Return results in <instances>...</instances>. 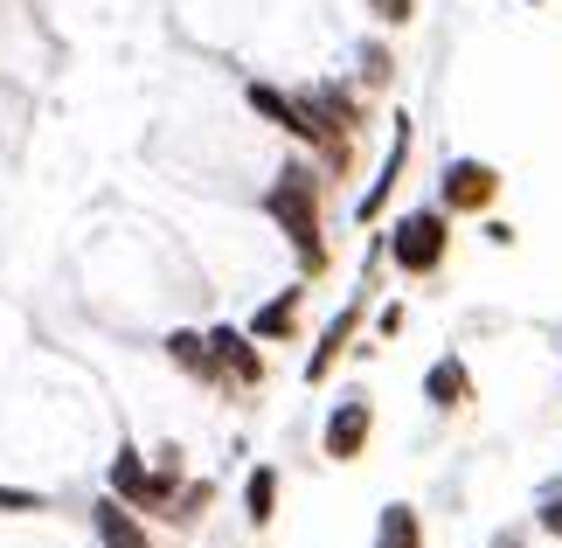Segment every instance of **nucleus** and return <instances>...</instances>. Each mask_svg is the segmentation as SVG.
<instances>
[{
  "instance_id": "nucleus-12",
  "label": "nucleus",
  "mask_w": 562,
  "mask_h": 548,
  "mask_svg": "<svg viewBox=\"0 0 562 548\" xmlns=\"http://www.w3.org/2000/svg\"><path fill=\"white\" fill-rule=\"evenodd\" d=\"M424 403L430 410H465L472 403V368L459 355H438V361L424 368Z\"/></svg>"
},
{
  "instance_id": "nucleus-18",
  "label": "nucleus",
  "mask_w": 562,
  "mask_h": 548,
  "mask_svg": "<svg viewBox=\"0 0 562 548\" xmlns=\"http://www.w3.org/2000/svg\"><path fill=\"white\" fill-rule=\"evenodd\" d=\"M535 528H542L549 541H562V487H549L542 500H535Z\"/></svg>"
},
{
  "instance_id": "nucleus-16",
  "label": "nucleus",
  "mask_w": 562,
  "mask_h": 548,
  "mask_svg": "<svg viewBox=\"0 0 562 548\" xmlns=\"http://www.w3.org/2000/svg\"><path fill=\"white\" fill-rule=\"evenodd\" d=\"M209 500H215V487H209V479H188V487H181V500H175V514H167V521H181V528H188V521H202V514H209Z\"/></svg>"
},
{
  "instance_id": "nucleus-4",
  "label": "nucleus",
  "mask_w": 562,
  "mask_h": 548,
  "mask_svg": "<svg viewBox=\"0 0 562 548\" xmlns=\"http://www.w3.org/2000/svg\"><path fill=\"white\" fill-rule=\"evenodd\" d=\"M493 202H501V167L493 160H472V153H459V160H445L438 174V209L459 223V215H493Z\"/></svg>"
},
{
  "instance_id": "nucleus-9",
  "label": "nucleus",
  "mask_w": 562,
  "mask_h": 548,
  "mask_svg": "<svg viewBox=\"0 0 562 548\" xmlns=\"http://www.w3.org/2000/svg\"><path fill=\"white\" fill-rule=\"evenodd\" d=\"M361 313H369V299H348L327 326H319V340H313V355H306V382H327L334 368H340V355H348L355 334H361Z\"/></svg>"
},
{
  "instance_id": "nucleus-3",
  "label": "nucleus",
  "mask_w": 562,
  "mask_h": 548,
  "mask_svg": "<svg viewBox=\"0 0 562 548\" xmlns=\"http://www.w3.org/2000/svg\"><path fill=\"white\" fill-rule=\"evenodd\" d=\"M382 257L403 278H438L445 257H451V215L438 202H430V209H403L396 223L382 230Z\"/></svg>"
},
{
  "instance_id": "nucleus-13",
  "label": "nucleus",
  "mask_w": 562,
  "mask_h": 548,
  "mask_svg": "<svg viewBox=\"0 0 562 548\" xmlns=\"http://www.w3.org/2000/svg\"><path fill=\"white\" fill-rule=\"evenodd\" d=\"M160 347H167V361H175L181 376H194V382H209V389H215V361H209V326H202V334H194V326H175V334H167Z\"/></svg>"
},
{
  "instance_id": "nucleus-20",
  "label": "nucleus",
  "mask_w": 562,
  "mask_h": 548,
  "mask_svg": "<svg viewBox=\"0 0 562 548\" xmlns=\"http://www.w3.org/2000/svg\"><path fill=\"white\" fill-rule=\"evenodd\" d=\"M49 500L42 493H29V487H0V514H42Z\"/></svg>"
},
{
  "instance_id": "nucleus-8",
  "label": "nucleus",
  "mask_w": 562,
  "mask_h": 548,
  "mask_svg": "<svg viewBox=\"0 0 562 548\" xmlns=\"http://www.w3.org/2000/svg\"><path fill=\"white\" fill-rule=\"evenodd\" d=\"M299 104H306V119L319 125V133H334V139H355L361 125V98L348 91V83H306V91H299Z\"/></svg>"
},
{
  "instance_id": "nucleus-6",
  "label": "nucleus",
  "mask_w": 562,
  "mask_h": 548,
  "mask_svg": "<svg viewBox=\"0 0 562 548\" xmlns=\"http://www.w3.org/2000/svg\"><path fill=\"white\" fill-rule=\"evenodd\" d=\"M369 437H375V403H369V396H340V403L327 410L319 451H327L334 466H355V458L369 451Z\"/></svg>"
},
{
  "instance_id": "nucleus-1",
  "label": "nucleus",
  "mask_w": 562,
  "mask_h": 548,
  "mask_svg": "<svg viewBox=\"0 0 562 548\" xmlns=\"http://www.w3.org/2000/svg\"><path fill=\"white\" fill-rule=\"evenodd\" d=\"M265 215L292 244V257H299L306 278H319L334 265V250H327V167L319 160H285L278 167L271 188H265Z\"/></svg>"
},
{
  "instance_id": "nucleus-5",
  "label": "nucleus",
  "mask_w": 562,
  "mask_h": 548,
  "mask_svg": "<svg viewBox=\"0 0 562 548\" xmlns=\"http://www.w3.org/2000/svg\"><path fill=\"white\" fill-rule=\"evenodd\" d=\"M209 361L215 389H265V340H250V326H209Z\"/></svg>"
},
{
  "instance_id": "nucleus-10",
  "label": "nucleus",
  "mask_w": 562,
  "mask_h": 548,
  "mask_svg": "<svg viewBox=\"0 0 562 548\" xmlns=\"http://www.w3.org/2000/svg\"><path fill=\"white\" fill-rule=\"evenodd\" d=\"M91 535H98V548H154V535H146V514H133V507H125V500H112V493L91 507Z\"/></svg>"
},
{
  "instance_id": "nucleus-15",
  "label": "nucleus",
  "mask_w": 562,
  "mask_h": 548,
  "mask_svg": "<svg viewBox=\"0 0 562 548\" xmlns=\"http://www.w3.org/2000/svg\"><path fill=\"white\" fill-rule=\"evenodd\" d=\"M244 521H250V528H271V521H278V466H250V479H244Z\"/></svg>"
},
{
  "instance_id": "nucleus-7",
  "label": "nucleus",
  "mask_w": 562,
  "mask_h": 548,
  "mask_svg": "<svg viewBox=\"0 0 562 548\" xmlns=\"http://www.w3.org/2000/svg\"><path fill=\"white\" fill-rule=\"evenodd\" d=\"M403 167H409V119L396 112V133H389V153H382L375 181H369V194L355 202V223H361V230H369V223H382V215H389V194L403 188Z\"/></svg>"
},
{
  "instance_id": "nucleus-22",
  "label": "nucleus",
  "mask_w": 562,
  "mask_h": 548,
  "mask_svg": "<svg viewBox=\"0 0 562 548\" xmlns=\"http://www.w3.org/2000/svg\"><path fill=\"white\" fill-rule=\"evenodd\" d=\"M486 244H501V250H507V244H514V223H501V215H486Z\"/></svg>"
},
{
  "instance_id": "nucleus-17",
  "label": "nucleus",
  "mask_w": 562,
  "mask_h": 548,
  "mask_svg": "<svg viewBox=\"0 0 562 548\" xmlns=\"http://www.w3.org/2000/svg\"><path fill=\"white\" fill-rule=\"evenodd\" d=\"M361 8H369L382 29H409V21H417V0H361Z\"/></svg>"
},
{
  "instance_id": "nucleus-19",
  "label": "nucleus",
  "mask_w": 562,
  "mask_h": 548,
  "mask_svg": "<svg viewBox=\"0 0 562 548\" xmlns=\"http://www.w3.org/2000/svg\"><path fill=\"white\" fill-rule=\"evenodd\" d=\"M361 83H369V91H382V83H389V49H382V42L361 49Z\"/></svg>"
},
{
  "instance_id": "nucleus-21",
  "label": "nucleus",
  "mask_w": 562,
  "mask_h": 548,
  "mask_svg": "<svg viewBox=\"0 0 562 548\" xmlns=\"http://www.w3.org/2000/svg\"><path fill=\"white\" fill-rule=\"evenodd\" d=\"M403 326H409V305H403V299H389L382 313H375V334H382V340H396Z\"/></svg>"
},
{
  "instance_id": "nucleus-11",
  "label": "nucleus",
  "mask_w": 562,
  "mask_h": 548,
  "mask_svg": "<svg viewBox=\"0 0 562 548\" xmlns=\"http://www.w3.org/2000/svg\"><path fill=\"white\" fill-rule=\"evenodd\" d=\"M299 313H306V284H285V292H271L265 305L250 313V340H299Z\"/></svg>"
},
{
  "instance_id": "nucleus-2",
  "label": "nucleus",
  "mask_w": 562,
  "mask_h": 548,
  "mask_svg": "<svg viewBox=\"0 0 562 548\" xmlns=\"http://www.w3.org/2000/svg\"><path fill=\"white\" fill-rule=\"evenodd\" d=\"M188 487V472H181V445H160V458L146 466V451L139 445H119L112 451V472H104V493L125 500L133 514H175V500Z\"/></svg>"
},
{
  "instance_id": "nucleus-14",
  "label": "nucleus",
  "mask_w": 562,
  "mask_h": 548,
  "mask_svg": "<svg viewBox=\"0 0 562 548\" xmlns=\"http://www.w3.org/2000/svg\"><path fill=\"white\" fill-rule=\"evenodd\" d=\"M375 548H424V514L409 500H389L375 514Z\"/></svg>"
}]
</instances>
